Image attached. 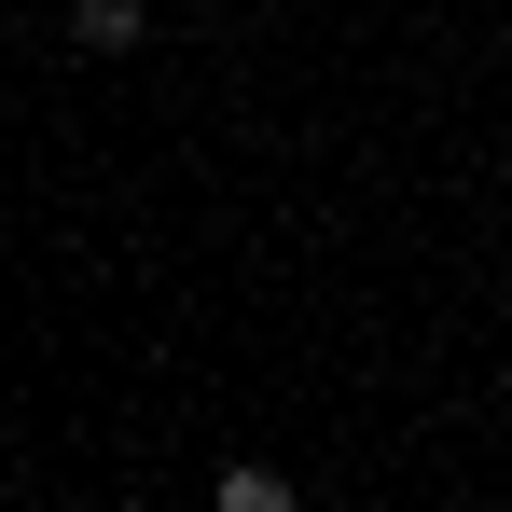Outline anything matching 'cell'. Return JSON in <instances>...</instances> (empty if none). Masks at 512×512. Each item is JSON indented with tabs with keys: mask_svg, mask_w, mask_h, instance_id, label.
Wrapping results in <instances>:
<instances>
[{
	"mask_svg": "<svg viewBox=\"0 0 512 512\" xmlns=\"http://www.w3.org/2000/svg\"><path fill=\"white\" fill-rule=\"evenodd\" d=\"M222 512H305V499H291L263 457H236V471H222Z\"/></svg>",
	"mask_w": 512,
	"mask_h": 512,
	"instance_id": "obj_2",
	"label": "cell"
},
{
	"mask_svg": "<svg viewBox=\"0 0 512 512\" xmlns=\"http://www.w3.org/2000/svg\"><path fill=\"white\" fill-rule=\"evenodd\" d=\"M70 42L84 56H139L153 42V0H70Z\"/></svg>",
	"mask_w": 512,
	"mask_h": 512,
	"instance_id": "obj_1",
	"label": "cell"
}]
</instances>
